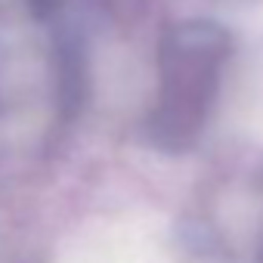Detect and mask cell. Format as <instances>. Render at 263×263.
<instances>
[{
  "label": "cell",
  "instance_id": "obj_1",
  "mask_svg": "<svg viewBox=\"0 0 263 263\" xmlns=\"http://www.w3.org/2000/svg\"><path fill=\"white\" fill-rule=\"evenodd\" d=\"M56 4H59V0H31V7L37 10V16H47Z\"/></svg>",
  "mask_w": 263,
  "mask_h": 263
}]
</instances>
